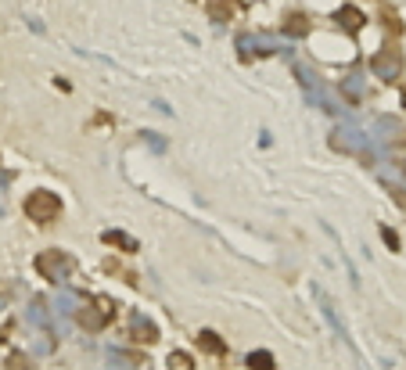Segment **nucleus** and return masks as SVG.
<instances>
[{
  "label": "nucleus",
  "mask_w": 406,
  "mask_h": 370,
  "mask_svg": "<svg viewBox=\"0 0 406 370\" xmlns=\"http://www.w3.org/2000/svg\"><path fill=\"white\" fill-rule=\"evenodd\" d=\"M402 98H406V94H402Z\"/></svg>",
  "instance_id": "obj_14"
},
{
  "label": "nucleus",
  "mask_w": 406,
  "mask_h": 370,
  "mask_svg": "<svg viewBox=\"0 0 406 370\" xmlns=\"http://www.w3.org/2000/svg\"><path fill=\"white\" fill-rule=\"evenodd\" d=\"M248 366L252 370H273V356L270 352H252L248 356Z\"/></svg>",
  "instance_id": "obj_10"
},
{
  "label": "nucleus",
  "mask_w": 406,
  "mask_h": 370,
  "mask_svg": "<svg viewBox=\"0 0 406 370\" xmlns=\"http://www.w3.org/2000/svg\"><path fill=\"white\" fill-rule=\"evenodd\" d=\"M338 18H341V25H346V29H360V25H363V15L353 11V8H341Z\"/></svg>",
  "instance_id": "obj_9"
},
{
  "label": "nucleus",
  "mask_w": 406,
  "mask_h": 370,
  "mask_svg": "<svg viewBox=\"0 0 406 370\" xmlns=\"http://www.w3.org/2000/svg\"><path fill=\"white\" fill-rule=\"evenodd\" d=\"M205 8L216 22H227V18L237 15V0H205Z\"/></svg>",
  "instance_id": "obj_5"
},
{
  "label": "nucleus",
  "mask_w": 406,
  "mask_h": 370,
  "mask_svg": "<svg viewBox=\"0 0 406 370\" xmlns=\"http://www.w3.org/2000/svg\"><path fill=\"white\" fill-rule=\"evenodd\" d=\"M105 244H119L122 252H137V241L126 237V234H119V230H108V234H105Z\"/></svg>",
  "instance_id": "obj_7"
},
{
  "label": "nucleus",
  "mask_w": 406,
  "mask_h": 370,
  "mask_svg": "<svg viewBox=\"0 0 406 370\" xmlns=\"http://www.w3.org/2000/svg\"><path fill=\"white\" fill-rule=\"evenodd\" d=\"M169 363H173V370H191V356H187V352H173Z\"/></svg>",
  "instance_id": "obj_11"
},
{
  "label": "nucleus",
  "mask_w": 406,
  "mask_h": 370,
  "mask_svg": "<svg viewBox=\"0 0 406 370\" xmlns=\"http://www.w3.org/2000/svg\"><path fill=\"white\" fill-rule=\"evenodd\" d=\"M198 345L209 349V352H223V342H220V338H216L212 331H202V334H198Z\"/></svg>",
  "instance_id": "obj_8"
},
{
  "label": "nucleus",
  "mask_w": 406,
  "mask_h": 370,
  "mask_svg": "<svg viewBox=\"0 0 406 370\" xmlns=\"http://www.w3.org/2000/svg\"><path fill=\"white\" fill-rule=\"evenodd\" d=\"M8 370H29V366H25V356H22V352H15V356L8 359Z\"/></svg>",
  "instance_id": "obj_13"
},
{
  "label": "nucleus",
  "mask_w": 406,
  "mask_h": 370,
  "mask_svg": "<svg viewBox=\"0 0 406 370\" xmlns=\"http://www.w3.org/2000/svg\"><path fill=\"white\" fill-rule=\"evenodd\" d=\"M76 320H79V327H86V331H101V327L112 320V302H108V298H98V305H83V310L76 313Z\"/></svg>",
  "instance_id": "obj_3"
},
{
  "label": "nucleus",
  "mask_w": 406,
  "mask_h": 370,
  "mask_svg": "<svg viewBox=\"0 0 406 370\" xmlns=\"http://www.w3.org/2000/svg\"><path fill=\"white\" fill-rule=\"evenodd\" d=\"M25 216L37 220V223H51V220L61 216V198L54 191H33L25 198Z\"/></svg>",
  "instance_id": "obj_1"
},
{
  "label": "nucleus",
  "mask_w": 406,
  "mask_h": 370,
  "mask_svg": "<svg viewBox=\"0 0 406 370\" xmlns=\"http://www.w3.org/2000/svg\"><path fill=\"white\" fill-rule=\"evenodd\" d=\"M37 270H40V277H47V281H65V277L76 270V263H72V256H65V252L47 249V252L37 256Z\"/></svg>",
  "instance_id": "obj_2"
},
{
  "label": "nucleus",
  "mask_w": 406,
  "mask_h": 370,
  "mask_svg": "<svg viewBox=\"0 0 406 370\" xmlns=\"http://www.w3.org/2000/svg\"><path fill=\"white\" fill-rule=\"evenodd\" d=\"M133 338H137V342H155L159 331H155V324H148L144 317H133Z\"/></svg>",
  "instance_id": "obj_6"
},
{
  "label": "nucleus",
  "mask_w": 406,
  "mask_h": 370,
  "mask_svg": "<svg viewBox=\"0 0 406 370\" xmlns=\"http://www.w3.org/2000/svg\"><path fill=\"white\" fill-rule=\"evenodd\" d=\"M288 33H306V22H302V15H292V22H288Z\"/></svg>",
  "instance_id": "obj_12"
},
{
  "label": "nucleus",
  "mask_w": 406,
  "mask_h": 370,
  "mask_svg": "<svg viewBox=\"0 0 406 370\" xmlns=\"http://www.w3.org/2000/svg\"><path fill=\"white\" fill-rule=\"evenodd\" d=\"M399 69H402V54L399 51H381L378 58H374V72H381L385 79H395L399 76Z\"/></svg>",
  "instance_id": "obj_4"
}]
</instances>
